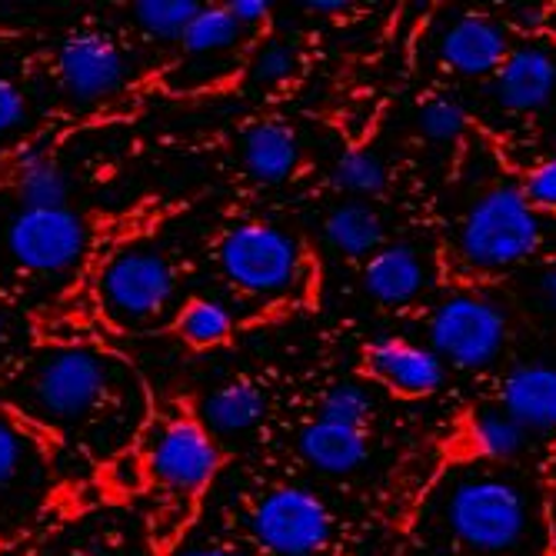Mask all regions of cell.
I'll return each instance as SVG.
<instances>
[{"instance_id": "4", "label": "cell", "mask_w": 556, "mask_h": 556, "mask_svg": "<svg viewBox=\"0 0 556 556\" xmlns=\"http://www.w3.org/2000/svg\"><path fill=\"white\" fill-rule=\"evenodd\" d=\"M220 270L224 277L254 296L290 293L303 280V250L300 243L274 224H237L220 240Z\"/></svg>"}, {"instance_id": "7", "label": "cell", "mask_w": 556, "mask_h": 556, "mask_svg": "<svg viewBox=\"0 0 556 556\" xmlns=\"http://www.w3.org/2000/svg\"><path fill=\"white\" fill-rule=\"evenodd\" d=\"M11 257L30 274H64L87 250V227L71 207H21L8 224Z\"/></svg>"}, {"instance_id": "6", "label": "cell", "mask_w": 556, "mask_h": 556, "mask_svg": "<svg viewBox=\"0 0 556 556\" xmlns=\"http://www.w3.org/2000/svg\"><path fill=\"white\" fill-rule=\"evenodd\" d=\"M250 533L274 556H317L333 536V517L314 490L277 486L257 500Z\"/></svg>"}, {"instance_id": "9", "label": "cell", "mask_w": 556, "mask_h": 556, "mask_svg": "<svg viewBox=\"0 0 556 556\" xmlns=\"http://www.w3.org/2000/svg\"><path fill=\"white\" fill-rule=\"evenodd\" d=\"M147 467L167 490L200 493L220 470V446L200 420L177 417L150 443Z\"/></svg>"}, {"instance_id": "18", "label": "cell", "mask_w": 556, "mask_h": 556, "mask_svg": "<svg viewBox=\"0 0 556 556\" xmlns=\"http://www.w3.org/2000/svg\"><path fill=\"white\" fill-rule=\"evenodd\" d=\"M267 414L264 390L250 380H230L200 403V424L211 433H247Z\"/></svg>"}, {"instance_id": "5", "label": "cell", "mask_w": 556, "mask_h": 556, "mask_svg": "<svg viewBox=\"0 0 556 556\" xmlns=\"http://www.w3.org/2000/svg\"><path fill=\"white\" fill-rule=\"evenodd\" d=\"M427 333L430 350L443 364L457 370H483L507 343V317L490 296L460 290L437 303Z\"/></svg>"}, {"instance_id": "12", "label": "cell", "mask_w": 556, "mask_h": 556, "mask_svg": "<svg viewBox=\"0 0 556 556\" xmlns=\"http://www.w3.org/2000/svg\"><path fill=\"white\" fill-rule=\"evenodd\" d=\"M493 100L507 114H540L556 100V54L540 43H520L493 74Z\"/></svg>"}, {"instance_id": "22", "label": "cell", "mask_w": 556, "mask_h": 556, "mask_svg": "<svg viewBox=\"0 0 556 556\" xmlns=\"http://www.w3.org/2000/svg\"><path fill=\"white\" fill-rule=\"evenodd\" d=\"M470 443L490 464H514L527 450V430L503 410H480L470 420Z\"/></svg>"}, {"instance_id": "1", "label": "cell", "mask_w": 556, "mask_h": 556, "mask_svg": "<svg viewBox=\"0 0 556 556\" xmlns=\"http://www.w3.org/2000/svg\"><path fill=\"white\" fill-rule=\"evenodd\" d=\"M440 520L450 540L477 556H514L533 536V503L520 480L467 473L443 493Z\"/></svg>"}, {"instance_id": "25", "label": "cell", "mask_w": 556, "mask_h": 556, "mask_svg": "<svg viewBox=\"0 0 556 556\" xmlns=\"http://www.w3.org/2000/svg\"><path fill=\"white\" fill-rule=\"evenodd\" d=\"M200 11H204V4H197V0H140V4H134L137 24L150 37L164 40H180Z\"/></svg>"}, {"instance_id": "29", "label": "cell", "mask_w": 556, "mask_h": 556, "mask_svg": "<svg viewBox=\"0 0 556 556\" xmlns=\"http://www.w3.org/2000/svg\"><path fill=\"white\" fill-rule=\"evenodd\" d=\"M520 190H523V197L530 200V207H533L536 214H540V211L556 214V157H546L543 164H536V167L523 177Z\"/></svg>"}, {"instance_id": "21", "label": "cell", "mask_w": 556, "mask_h": 556, "mask_svg": "<svg viewBox=\"0 0 556 556\" xmlns=\"http://www.w3.org/2000/svg\"><path fill=\"white\" fill-rule=\"evenodd\" d=\"M243 34L247 30L233 21L227 4H207L190 21L180 43L190 58H220V54H230V50L240 47Z\"/></svg>"}, {"instance_id": "37", "label": "cell", "mask_w": 556, "mask_h": 556, "mask_svg": "<svg viewBox=\"0 0 556 556\" xmlns=\"http://www.w3.org/2000/svg\"><path fill=\"white\" fill-rule=\"evenodd\" d=\"M4 330H8V317H4V311H0V337H4Z\"/></svg>"}, {"instance_id": "20", "label": "cell", "mask_w": 556, "mask_h": 556, "mask_svg": "<svg viewBox=\"0 0 556 556\" xmlns=\"http://www.w3.org/2000/svg\"><path fill=\"white\" fill-rule=\"evenodd\" d=\"M14 184L24 207H67L71 180L50 154H27L17 164Z\"/></svg>"}, {"instance_id": "32", "label": "cell", "mask_w": 556, "mask_h": 556, "mask_svg": "<svg viewBox=\"0 0 556 556\" xmlns=\"http://www.w3.org/2000/svg\"><path fill=\"white\" fill-rule=\"evenodd\" d=\"M227 11L233 14V21L243 30H254V27L267 24V17H270V4H267V0H230Z\"/></svg>"}, {"instance_id": "27", "label": "cell", "mask_w": 556, "mask_h": 556, "mask_svg": "<svg viewBox=\"0 0 556 556\" xmlns=\"http://www.w3.org/2000/svg\"><path fill=\"white\" fill-rule=\"evenodd\" d=\"M370 414H374V396L367 393V387L353 383V380L333 383L320 400V420H330V424L364 430Z\"/></svg>"}, {"instance_id": "14", "label": "cell", "mask_w": 556, "mask_h": 556, "mask_svg": "<svg viewBox=\"0 0 556 556\" xmlns=\"http://www.w3.org/2000/svg\"><path fill=\"white\" fill-rule=\"evenodd\" d=\"M427 261L414 243H383L364 264V290L383 307H407L427 290Z\"/></svg>"}, {"instance_id": "35", "label": "cell", "mask_w": 556, "mask_h": 556, "mask_svg": "<svg viewBox=\"0 0 556 556\" xmlns=\"http://www.w3.org/2000/svg\"><path fill=\"white\" fill-rule=\"evenodd\" d=\"M307 11H317V14H343L346 4H343V0H311Z\"/></svg>"}, {"instance_id": "15", "label": "cell", "mask_w": 556, "mask_h": 556, "mask_svg": "<svg viewBox=\"0 0 556 556\" xmlns=\"http://www.w3.org/2000/svg\"><path fill=\"white\" fill-rule=\"evenodd\" d=\"M500 410L527 433H556V367L520 364L500 387Z\"/></svg>"}, {"instance_id": "19", "label": "cell", "mask_w": 556, "mask_h": 556, "mask_svg": "<svg viewBox=\"0 0 556 556\" xmlns=\"http://www.w3.org/2000/svg\"><path fill=\"white\" fill-rule=\"evenodd\" d=\"M324 237L343 257H374L383 247V217L370 204L346 200L327 214Z\"/></svg>"}, {"instance_id": "24", "label": "cell", "mask_w": 556, "mask_h": 556, "mask_svg": "<svg viewBox=\"0 0 556 556\" xmlns=\"http://www.w3.org/2000/svg\"><path fill=\"white\" fill-rule=\"evenodd\" d=\"M330 180L350 197H380L390 184V170L377 150H346L337 157Z\"/></svg>"}, {"instance_id": "34", "label": "cell", "mask_w": 556, "mask_h": 556, "mask_svg": "<svg viewBox=\"0 0 556 556\" xmlns=\"http://www.w3.org/2000/svg\"><path fill=\"white\" fill-rule=\"evenodd\" d=\"M184 556H243V553H237V549H230V546H220V543H204V546L187 549Z\"/></svg>"}, {"instance_id": "10", "label": "cell", "mask_w": 556, "mask_h": 556, "mask_svg": "<svg viewBox=\"0 0 556 556\" xmlns=\"http://www.w3.org/2000/svg\"><path fill=\"white\" fill-rule=\"evenodd\" d=\"M58 74L74 100L90 104V100H104L124 87L127 61L117 40H111L108 34L77 30L58 50Z\"/></svg>"}, {"instance_id": "31", "label": "cell", "mask_w": 556, "mask_h": 556, "mask_svg": "<svg viewBox=\"0 0 556 556\" xmlns=\"http://www.w3.org/2000/svg\"><path fill=\"white\" fill-rule=\"evenodd\" d=\"M24 114H27L24 93H21L8 77H0V134H8V130L21 127Z\"/></svg>"}, {"instance_id": "17", "label": "cell", "mask_w": 556, "mask_h": 556, "mask_svg": "<svg viewBox=\"0 0 556 556\" xmlns=\"http://www.w3.org/2000/svg\"><path fill=\"white\" fill-rule=\"evenodd\" d=\"M243 167L257 184H283L300 164L296 130L283 121H261L243 134Z\"/></svg>"}, {"instance_id": "11", "label": "cell", "mask_w": 556, "mask_h": 556, "mask_svg": "<svg viewBox=\"0 0 556 556\" xmlns=\"http://www.w3.org/2000/svg\"><path fill=\"white\" fill-rule=\"evenodd\" d=\"M510 50V27L490 14H460L437 37L440 64L460 77H493Z\"/></svg>"}, {"instance_id": "3", "label": "cell", "mask_w": 556, "mask_h": 556, "mask_svg": "<svg viewBox=\"0 0 556 556\" xmlns=\"http://www.w3.org/2000/svg\"><path fill=\"white\" fill-rule=\"evenodd\" d=\"M117 390V367L111 357L84 346L50 350L24 380L30 407L58 427H77L104 410Z\"/></svg>"}, {"instance_id": "33", "label": "cell", "mask_w": 556, "mask_h": 556, "mask_svg": "<svg viewBox=\"0 0 556 556\" xmlns=\"http://www.w3.org/2000/svg\"><path fill=\"white\" fill-rule=\"evenodd\" d=\"M540 290H543V300L556 311V261H553V264L546 267V274L540 277Z\"/></svg>"}, {"instance_id": "8", "label": "cell", "mask_w": 556, "mask_h": 556, "mask_svg": "<svg viewBox=\"0 0 556 556\" xmlns=\"http://www.w3.org/2000/svg\"><path fill=\"white\" fill-rule=\"evenodd\" d=\"M177 290L174 267L157 250H127L114 257L100 280L108 311L127 324H143L161 317Z\"/></svg>"}, {"instance_id": "2", "label": "cell", "mask_w": 556, "mask_h": 556, "mask_svg": "<svg viewBox=\"0 0 556 556\" xmlns=\"http://www.w3.org/2000/svg\"><path fill=\"white\" fill-rule=\"evenodd\" d=\"M543 240L540 214L517 184H493L467 207L457 227V257L473 274L510 270L536 254Z\"/></svg>"}, {"instance_id": "23", "label": "cell", "mask_w": 556, "mask_h": 556, "mask_svg": "<svg viewBox=\"0 0 556 556\" xmlns=\"http://www.w3.org/2000/svg\"><path fill=\"white\" fill-rule=\"evenodd\" d=\"M177 333L190 346H217L230 340L233 333V314L224 307L220 300L211 296H193L184 303V311L177 317Z\"/></svg>"}, {"instance_id": "16", "label": "cell", "mask_w": 556, "mask_h": 556, "mask_svg": "<svg viewBox=\"0 0 556 556\" xmlns=\"http://www.w3.org/2000/svg\"><path fill=\"white\" fill-rule=\"evenodd\" d=\"M296 446H300L303 460H307L311 467H317L320 473H330V477H343V473L361 470L367 453H370L367 430L330 424L320 417L300 430Z\"/></svg>"}, {"instance_id": "26", "label": "cell", "mask_w": 556, "mask_h": 556, "mask_svg": "<svg viewBox=\"0 0 556 556\" xmlns=\"http://www.w3.org/2000/svg\"><path fill=\"white\" fill-rule=\"evenodd\" d=\"M467 111L457 97H430L417 111V130L430 143H453L467 134Z\"/></svg>"}, {"instance_id": "36", "label": "cell", "mask_w": 556, "mask_h": 556, "mask_svg": "<svg viewBox=\"0 0 556 556\" xmlns=\"http://www.w3.org/2000/svg\"><path fill=\"white\" fill-rule=\"evenodd\" d=\"M549 536H553V549H556V490L549 493Z\"/></svg>"}, {"instance_id": "28", "label": "cell", "mask_w": 556, "mask_h": 556, "mask_svg": "<svg viewBox=\"0 0 556 556\" xmlns=\"http://www.w3.org/2000/svg\"><path fill=\"white\" fill-rule=\"evenodd\" d=\"M300 71V50L287 37H270L257 47L254 61H250V80L257 87H280Z\"/></svg>"}, {"instance_id": "30", "label": "cell", "mask_w": 556, "mask_h": 556, "mask_svg": "<svg viewBox=\"0 0 556 556\" xmlns=\"http://www.w3.org/2000/svg\"><path fill=\"white\" fill-rule=\"evenodd\" d=\"M21 467H24V443H21V433L0 420V486H8L21 477Z\"/></svg>"}, {"instance_id": "13", "label": "cell", "mask_w": 556, "mask_h": 556, "mask_svg": "<svg viewBox=\"0 0 556 556\" xmlns=\"http://www.w3.org/2000/svg\"><path fill=\"white\" fill-rule=\"evenodd\" d=\"M367 370L400 396H430L446 380V364L430 346L403 337H383L367 346Z\"/></svg>"}]
</instances>
